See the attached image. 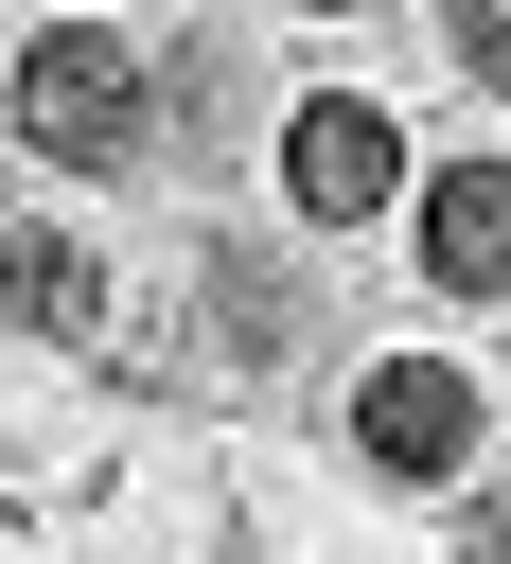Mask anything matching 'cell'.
<instances>
[{
  "instance_id": "obj_1",
  "label": "cell",
  "mask_w": 511,
  "mask_h": 564,
  "mask_svg": "<svg viewBox=\"0 0 511 564\" xmlns=\"http://www.w3.org/2000/svg\"><path fill=\"white\" fill-rule=\"evenodd\" d=\"M176 141V106H159V53L141 35H106V18H35L18 35V159H53V176H141Z\"/></svg>"
},
{
  "instance_id": "obj_2",
  "label": "cell",
  "mask_w": 511,
  "mask_h": 564,
  "mask_svg": "<svg viewBox=\"0 0 511 564\" xmlns=\"http://www.w3.org/2000/svg\"><path fill=\"white\" fill-rule=\"evenodd\" d=\"M476 423H493V388H476L458 352H370V370H352V458L405 476V494H458V476H476Z\"/></svg>"
},
{
  "instance_id": "obj_3",
  "label": "cell",
  "mask_w": 511,
  "mask_h": 564,
  "mask_svg": "<svg viewBox=\"0 0 511 564\" xmlns=\"http://www.w3.org/2000/svg\"><path fill=\"white\" fill-rule=\"evenodd\" d=\"M388 194H405V123H388L370 88L282 106V212H300V229H370Z\"/></svg>"
},
{
  "instance_id": "obj_4",
  "label": "cell",
  "mask_w": 511,
  "mask_h": 564,
  "mask_svg": "<svg viewBox=\"0 0 511 564\" xmlns=\"http://www.w3.org/2000/svg\"><path fill=\"white\" fill-rule=\"evenodd\" d=\"M405 247H423V282H441V300H511V141L441 159V176L405 194Z\"/></svg>"
},
{
  "instance_id": "obj_5",
  "label": "cell",
  "mask_w": 511,
  "mask_h": 564,
  "mask_svg": "<svg viewBox=\"0 0 511 564\" xmlns=\"http://www.w3.org/2000/svg\"><path fill=\"white\" fill-rule=\"evenodd\" d=\"M194 317H211L229 370H282V352L317 335V282H300L282 247H211V264H194Z\"/></svg>"
},
{
  "instance_id": "obj_6",
  "label": "cell",
  "mask_w": 511,
  "mask_h": 564,
  "mask_svg": "<svg viewBox=\"0 0 511 564\" xmlns=\"http://www.w3.org/2000/svg\"><path fill=\"white\" fill-rule=\"evenodd\" d=\"M88 317H106V264L70 229H18V335H88Z\"/></svg>"
},
{
  "instance_id": "obj_7",
  "label": "cell",
  "mask_w": 511,
  "mask_h": 564,
  "mask_svg": "<svg viewBox=\"0 0 511 564\" xmlns=\"http://www.w3.org/2000/svg\"><path fill=\"white\" fill-rule=\"evenodd\" d=\"M159 106H194V123H247V53H229V18H194V35L159 53Z\"/></svg>"
},
{
  "instance_id": "obj_8",
  "label": "cell",
  "mask_w": 511,
  "mask_h": 564,
  "mask_svg": "<svg viewBox=\"0 0 511 564\" xmlns=\"http://www.w3.org/2000/svg\"><path fill=\"white\" fill-rule=\"evenodd\" d=\"M441 35H458V70H476V88H511V0H441Z\"/></svg>"
},
{
  "instance_id": "obj_9",
  "label": "cell",
  "mask_w": 511,
  "mask_h": 564,
  "mask_svg": "<svg viewBox=\"0 0 511 564\" xmlns=\"http://www.w3.org/2000/svg\"><path fill=\"white\" fill-rule=\"evenodd\" d=\"M476 564H511V476H476Z\"/></svg>"
},
{
  "instance_id": "obj_10",
  "label": "cell",
  "mask_w": 511,
  "mask_h": 564,
  "mask_svg": "<svg viewBox=\"0 0 511 564\" xmlns=\"http://www.w3.org/2000/svg\"><path fill=\"white\" fill-rule=\"evenodd\" d=\"M282 18H370V0H282Z\"/></svg>"
}]
</instances>
